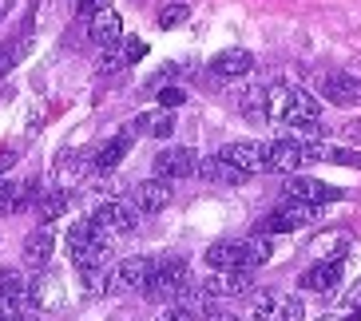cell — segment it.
I'll return each mask as SVG.
<instances>
[{"instance_id":"cell-1","label":"cell","mask_w":361,"mask_h":321,"mask_svg":"<svg viewBox=\"0 0 361 321\" xmlns=\"http://www.w3.org/2000/svg\"><path fill=\"white\" fill-rule=\"evenodd\" d=\"M107 254H111V234H107V230H99L92 218H87V222L68 226V258L75 262V270L104 266Z\"/></svg>"},{"instance_id":"cell-2","label":"cell","mask_w":361,"mask_h":321,"mask_svg":"<svg viewBox=\"0 0 361 321\" xmlns=\"http://www.w3.org/2000/svg\"><path fill=\"white\" fill-rule=\"evenodd\" d=\"M318 99L302 92L294 84H278L270 87V119L274 123H286V127H298V123H306V119H318Z\"/></svg>"},{"instance_id":"cell-3","label":"cell","mask_w":361,"mask_h":321,"mask_svg":"<svg viewBox=\"0 0 361 321\" xmlns=\"http://www.w3.org/2000/svg\"><path fill=\"white\" fill-rule=\"evenodd\" d=\"M191 266L183 262V258H163L159 266H155V278L147 286V298L155 301H183L191 294Z\"/></svg>"},{"instance_id":"cell-4","label":"cell","mask_w":361,"mask_h":321,"mask_svg":"<svg viewBox=\"0 0 361 321\" xmlns=\"http://www.w3.org/2000/svg\"><path fill=\"white\" fill-rule=\"evenodd\" d=\"M32 310H40L36 286H28L16 270H0V313H4L8 321H20Z\"/></svg>"},{"instance_id":"cell-5","label":"cell","mask_w":361,"mask_h":321,"mask_svg":"<svg viewBox=\"0 0 361 321\" xmlns=\"http://www.w3.org/2000/svg\"><path fill=\"white\" fill-rule=\"evenodd\" d=\"M318 214H322V203H306V199H290L286 194V203L258 222V234H290L298 226H310Z\"/></svg>"},{"instance_id":"cell-6","label":"cell","mask_w":361,"mask_h":321,"mask_svg":"<svg viewBox=\"0 0 361 321\" xmlns=\"http://www.w3.org/2000/svg\"><path fill=\"white\" fill-rule=\"evenodd\" d=\"M155 266L151 258H123L116 270H111V289L116 294H147L151 278H155Z\"/></svg>"},{"instance_id":"cell-7","label":"cell","mask_w":361,"mask_h":321,"mask_svg":"<svg viewBox=\"0 0 361 321\" xmlns=\"http://www.w3.org/2000/svg\"><path fill=\"white\" fill-rule=\"evenodd\" d=\"M87 218H92L99 230H107V234L116 238V234H123V230H131V226L139 222V206L135 203H119V199H104V203L92 206Z\"/></svg>"},{"instance_id":"cell-8","label":"cell","mask_w":361,"mask_h":321,"mask_svg":"<svg viewBox=\"0 0 361 321\" xmlns=\"http://www.w3.org/2000/svg\"><path fill=\"white\" fill-rule=\"evenodd\" d=\"M219 159L243 167L246 175H258L270 167V143H255V139H238V143H226L219 147Z\"/></svg>"},{"instance_id":"cell-9","label":"cell","mask_w":361,"mask_h":321,"mask_svg":"<svg viewBox=\"0 0 361 321\" xmlns=\"http://www.w3.org/2000/svg\"><path fill=\"white\" fill-rule=\"evenodd\" d=\"M207 262H211V270H250L258 266L255 262V246H250V238L246 242H214L211 250H207Z\"/></svg>"},{"instance_id":"cell-10","label":"cell","mask_w":361,"mask_h":321,"mask_svg":"<svg viewBox=\"0 0 361 321\" xmlns=\"http://www.w3.org/2000/svg\"><path fill=\"white\" fill-rule=\"evenodd\" d=\"M202 163H199V155H195L191 147H167V151H159L155 155V175L159 179H191L195 171H199Z\"/></svg>"},{"instance_id":"cell-11","label":"cell","mask_w":361,"mask_h":321,"mask_svg":"<svg viewBox=\"0 0 361 321\" xmlns=\"http://www.w3.org/2000/svg\"><path fill=\"white\" fill-rule=\"evenodd\" d=\"M322 96L334 107H361V80H353V72H326Z\"/></svg>"},{"instance_id":"cell-12","label":"cell","mask_w":361,"mask_h":321,"mask_svg":"<svg viewBox=\"0 0 361 321\" xmlns=\"http://www.w3.org/2000/svg\"><path fill=\"white\" fill-rule=\"evenodd\" d=\"M302 163H310V143L306 139H274L270 143V167H266V171L290 175V171H298Z\"/></svg>"},{"instance_id":"cell-13","label":"cell","mask_w":361,"mask_h":321,"mask_svg":"<svg viewBox=\"0 0 361 321\" xmlns=\"http://www.w3.org/2000/svg\"><path fill=\"white\" fill-rule=\"evenodd\" d=\"M286 194H290V199H306V203H322V206L345 199L341 187H329V182H322V179H306V175H290V179H286Z\"/></svg>"},{"instance_id":"cell-14","label":"cell","mask_w":361,"mask_h":321,"mask_svg":"<svg viewBox=\"0 0 361 321\" xmlns=\"http://www.w3.org/2000/svg\"><path fill=\"white\" fill-rule=\"evenodd\" d=\"M341 274H345V262H341V258H322L318 266H310L306 274H302V286H306L310 294H334V289L341 286Z\"/></svg>"},{"instance_id":"cell-15","label":"cell","mask_w":361,"mask_h":321,"mask_svg":"<svg viewBox=\"0 0 361 321\" xmlns=\"http://www.w3.org/2000/svg\"><path fill=\"white\" fill-rule=\"evenodd\" d=\"M202 289L211 298H246L250 294V270H214L211 278L202 282Z\"/></svg>"},{"instance_id":"cell-16","label":"cell","mask_w":361,"mask_h":321,"mask_svg":"<svg viewBox=\"0 0 361 321\" xmlns=\"http://www.w3.org/2000/svg\"><path fill=\"white\" fill-rule=\"evenodd\" d=\"M131 203L139 206V214H159L171 203V179H159V175L155 179H143L131 191Z\"/></svg>"},{"instance_id":"cell-17","label":"cell","mask_w":361,"mask_h":321,"mask_svg":"<svg viewBox=\"0 0 361 321\" xmlns=\"http://www.w3.org/2000/svg\"><path fill=\"white\" fill-rule=\"evenodd\" d=\"M40 199V187L36 182H8L0 179V214H20Z\"/></svg>"},{"instance_id":"cell-18","label":"cell","mask_w":361,"mask_h":321,"mask_svg":"<svg viewBox=\"0 0 361 321\" xmlns=\"http://www.w3.org/2000/svg\"><path fill=\"white\" fill-rule=\"evenodd\" d=\"M131 143H135V127H128V131H119L111 143H104V147L92 155V167L96 171H116L119 163H123V155L131 151Z\"/></svg>"},{"instance_id":"cell-19","label":"cell","mask_w":361,"mask_h":321,"mask_svg":"<svg viewBox=\"0 0 361 321\" xmlns=\"http://www.w3.org/2000/svg\"><path fill=\"white\" fill-rule=\"evenodd\" d=\"M255 68V56L246 52V48H226V52H219L211 60V72L223 75V80H238V75H246Z\"/></svg>"},{"instance_id":"cell-20","label":"cell","mask_w":361,"mask_h":321,"mask_svg":"<svg viewBox=\"0 0 361 321\" xmlns=\"http://www.w3.org/2000/svg\"><path fill=\"white\" fill-rule=\"evenodd\" d=\"M92 40H96L99 48H111V44L123 40V20H119V12L99 8L96 16H92Z\"/></svg>"},{"instance_id":"cell-21","label":"cell","mask_w":361,"mask_h":321,"mask_svg":"<svg viewBox=\"0 0 361 321\" xmlns=\"http://www.w3.org/2000/svg\"><path fill=\"white\" fill-rule=\"evenodd\" d=\"M92 167V159H84L80 151H64L60 159H56V182L64 187V191H72L75 182L84 179V171Z\"/></svg>"},{"instance_id":"cell-22","label":"cell","mask_w":361,"mask_h":321,"mask_svg":"<svg viewBox=\"0 0 361 321\" xmlns=\"http://www.w3.org/2000/svg\"><path fill=\"white\" fill-rule=\"evenodd\" d=\"M48 258H52V230L48 226H40V230H32V234L24 238V262L36 270L48 266Z\"/></svg>"},{"instance_id":"cell-23","label":"cell","mask_w":361,"mask_h":321,"mask_svg":"<svg viewBox=\"0 0 361 321\" xmlns=\"http://www.w3.org/2000/svg\"><path fill=\"white\" fill-rule=\"evenodd\" d=\"M310 163H338V167H361V151L329 147V143H310Z\"/></svg>"},{"instance_id":"cell-24","label":"cell","mask_w":361,"mask_h":321,"mask_svg":"<svg viewBox=\"0 0 361 321\" xmlns=\"http://www.w3.org/2000/svg\"><path fill=\"white\" fill-rule=\"evenodd\" d=\"M135 131H143V135H151V139H167L171 131H175V119H171V111H143V115H135Z\"/></svg>"},{"instance_id":"cell-25","label":"cell","mask_w":361,"mask_h":321,"mask_svg":"<svg viewBox=\"0 0 361 321\" xmlns=\"http://www.w3.org/2000/svg\"><path fill=\"white\" fill-rule=\"evenodd\" d=\"M128 64H135V60H131V48H128V40H119V44H111V48H104V56H99V75H116Z\"/></svg>"},{"instance_id":"cell-26","label":"cell","mask_w":361,"mask_h":321,"mask_svg":"<svg viewBox=\"0 0 361 321\" xmlns=\"http://www.w3.org/2000/svg\"><path fill=\"white\" fill-rule=\"evenodd\" d=\"M36 210H40L44 222H56V218L68 210V191H64V187H60V191H40V199H36Z\"/></svg>"},{"instance_id":"cell-27","label":"cell","mask_w":361,"mask_h":321,"mask_svg":"<svg viewBox=\"0 0 361 321\" xmlns=\"http://www.w3.org/2000/svg\"><path fill=\"white\" fill-rule=\"evenodd\" d=\"M278 298H282V294H274V289H262V294L250 301V321H274V317H278Z\"/></svg>"},{"instance_id":"cell-28","label":"cell","mask_w":361,"mask_h":321,"mask_svg":"<svg viewBox=\"0 0 361 321\" xmlns=\"http://www.w3.org/2000/svg\"><path fill=\"white\" fill-rule=\"evenodd\" d=\"M187 16H191V4H187V0H171V4H163V8H159V28H163V32H171V28H179Z\"/></svg>"},{"instance_id":"cell-29","label":"cell","mask_w":361,"mask_h":321,"mask_svg":"<svg viewBox=\"0 0 361 321\" xmlns=\"http://www.w3.org/2000/svg\"><path fill=\"white\" fill-rule=\"evenodd\" d=\"M274 321H306V301L298 294H282L278 298V317Z\"/></svg>"},{"instance_id":"cell-30","label":"cell","mask_w":361,"mask_h":321,"mask_svg":"<svg viewBox=\"0 0 361 321\" xmlns=\"http://www.w3.org/2000/svg\"><path fill=\"white\" fill-rule=\"evenodd\" d=\"M159 321H199V317H195V310L187 301H167V310L159 313Z\"/></svg>"},{"instance_id":"cell-31","label":"cell","mask_w":361,"mask_h":321,"mask_svg":"<svg viewBox=\"0 0 361 321\" xmlns=\"http://www.w3.org/2000/svg\"><path fill=\"white\" fill-rule=\"evenodd\" d=\"M179 103H187V92L183 87H159V107H179Z\"/></svg>"},{"instance_id":"cell-32","label":"cell","mask_w":361,"mask_h":321,"mask_svg":"<svg viewBox=\"0 0 361 321\" xmlns=\"http://www.w3.org/2000/svg\"><path fill=\"white\" fill-rule=\"evenodd\" d=\"M75 8H80V16H96L99 8H107V0H80Z\"/></svg>"},{"instance_id":"cell-33","label":"cell","mask_w":361,"mask_h":321,"mask_svg":"<svg viewBox=\"0 0 361 321\" xmlns=\"http://www.w3.org/2000/svg\"><path fill=\"white\" fill-rule=\"evenodd\" d=\"M12 163H16V151H12V147H4V151H0V175L8 171Z\"/></svg>"},{"instance_id":"cell-34","label":"cell","mask_w":361,"mask_h":321,"mask_svg":"<svg viewBox=\"0 0 361 321\" xmlns=\"http://www.w3.org/2000/svg\"><path fill=\"white\" fill-rule=\"evenodd\" d=\"M8 68H12V52H4V48H0V75L8 72Z\"/></svg>"},{"instance_id":"cell-35","label":"cell","mask_w":361,"mask_h":321,"mask_svg":"<svg viewBox=\"0 0 361 321\" xmlns=\"http://www.w3.org/2000/svg\"><path fill=\"white\" fill-rule=\"evenodd\" d=\"M322 321H350V317H338V313H326Z\"/></svg>"},{"instance_id":"cell-36","label":"cell","mask_w":361,"mask_h":321,"mask_svg":"<svg viewBox=\"0 0 361 321\" xmlns=\"http://www.w3.org/2000/svg\"><path fill=\"white\" fill-rule=\"evenodd\" d=\"M211 321H238V317H231V313H219V317H211Z\"/></svg>"},{"instance_id":"cell-37","label":"cell","mask_w":361,"mask_h":321,"mask_svg":"<svg viewBox=\"0 0 361 321\" xmlns=\"http://www.w3.org/2000/svg\"><path fill=\"white\" fill-rule=\"evenodd\" d=\"M20 321H36V317H32V313H28V317H20Z\"/></svg>"},{"instance_id":"cell-38","label":"cell","mask_w":361,"mask_h":321,"mask_svg":"<svg viewBox=\"0 0 361 321\" xmlns=\"http://www.w3.org/2000/svg\"><path fill=\"white\" fill-rule=\"evenodd\" d=\"M0 321H8V317H4V313H0Z\"/></svg>"}]
</instances>
